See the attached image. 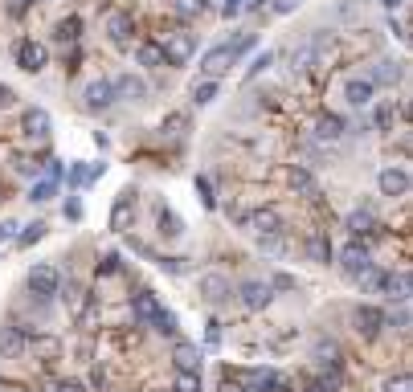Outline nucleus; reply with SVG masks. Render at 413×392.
<instances>
[{
  "mask_svg": "<svg viewBox=\"0 0 413 392\" xmlns=\"http://www.w3.org/2000/svg\"><path fill=\"white\" fill-rule=\"evenodd\" d=\"M160 49H164V62H168V66H184V62L196 53V33H189V29H172V33L160 37Z\"/></svg>",
  "mask_w": 413,
  "mask_h": 392,
  "instance_id": "obj_1",
  "label": "nucleus"
},
{
  "mask_svg": "<svg viewBox=\"0 0 413 392\" xmlns=\"http://www.w3.org/2000/svg\"><path fill=\"white\" fill-rule=\"evenodd\" d=\"M29 290H33V299L49 302L57 290H62V274H57V266H49V262H37L33 270H29Z\"/></svg>",
  "mask_w": 413,
  "mask_h": 392,
  "instance_id": "obj_2",
  "label": "nucleus"
},
{
  "mask_svg": "<svg viewBox=\"0 0 413 392\" xmlns=\"http://www.w3.org/2000/svg\"><path fill=\"white\" fill-rule=\"evenodd\" d=\"M340 270L352 278V282H360V278L372 270V254H368L365 241H348V245H344L340 250Z\"/></svg>",
  "mask_w": 413,
  "mask_h": 392,
  "instance_id": "obj_3",
  "label": "nucleus"
},
{
  "mask_svg": "<svg viewBox=\"0 0 413 392\" xmlns=\"http://www.w3.org/2000/svg\"><path fill=\"white\" fill-rule=\"evenodd\" d=\"M245 225H250V233H254L258 241L283 237V229H287V225H283V212H278V208H258V212H254V217H250Z\"/></svg>",
  "mask_w": 413,
  "mask_h": 392,
  "instance_id": "obj_4",
  "label": "nucleus"
},
{
  "mask_svg": "<svg viewBox=\"0 0 413 392\" xmlns=\"http://www.w3.org/2000/svg\"><path fill=\"white\" fill-rule=\"evenodd\" d=\"M196 290H201V299L209 302V306H221V302L233 299V286H229V278L225 274H201Z\"/></svg>",
  "mask_w": 413,
  "mask_h": 392,
  "instance_id": "obj_5",
  "label": "nucleus"
},
{
  "mask_svg": "<svg viewBox=\"0 0 413 392\" xmlns=\"http://www.w3.org/2000/svg\"><path fill=\"white\" fill-rule=\"evenodd\" d=\"M238 295H242V306H245V311H266L270 302H274V290H270V282H262V278H250V282H242V286H238Z\"/></svg>",
  "mask_w": 413,
  "mask_h": 392,
  "instance_id": "obj_6",
  "label": "nucleus"
},
{
  "mask_svg": "<svg viewBox=\"0 0 413 392\" xmlns=\"http://www.w3.org/2000/svg\"><path fill=\"white\" fill-rule=\"evenodd\" d=\"M291 384H287V376L274 368H254L245 372V392H287Z\"/></svg>",
  "mask_w": 413,
  "mask_h": 392,
  "instance_id": "obj_7",
  "label": "nucleus"
},
{
  "mask_svg": "<svg viewBox=\"0 0 413 392\" xmlns=\"http://www.w3.org/2000/svg\"><path fill=\"white\" fill-rule=\"evenodd\" d=\"M17 66H21L25 74H41V69L49 66V49L41 46V41H21V46H17Z\"/></svg>",
  "mask_w": 413,
  "mask_h": 392,
  "instance_id": "obj_8",
  "label": "nucleus"
},
{
  "mask_svg": "<svg viewBox=\"0 0 413 392\" xmlns=\"http://www.w3.org/2000/svg\"><path fill=\"white\" fill-rule=\"evenodd\" d=\"M405 78V62H397V58H381V62H372L368 69V82L372 86H397Z\"/></svg>",
  "mask_w": 413,
  "mask_h": 392,
  "instance_id": "obj_9",
  "label": "nucleus"
},
{
  "mask_svg": "<svg viewBox=\"0 0 413 392\" xmlns=\"http://www.w3.org/2000/svg\"><path fill=\"white\" fill-rule=\"evenodd\" d=\"M352 327H356V335L372 339V335H381V327H385V311H381V306H356V311H352Z\"/></svg>",
  "mask_w": 413,
  "mask_h": 392,
  "instance_id": "obj_10",
  "label": "nucleus"
},
{
  "mask_svg": "<svg viewBox=\"0 0 413 392\" xmlns=\"http://www.w3.org/2000/svg\"><path fill=\"white\" fill-rule=\"evenodd\" d=\"M377 188H381V196H405L409 192V172L405 168H381Z\"/></svg>",
  "mask_w": 413,
  "mask_h": 392,
  "instance_id": "obj_11",
  "label": "nucleus"
},
{
  "mask_svg": "<svg viewBox=\"0 0 413 392\" xmlns=\"http://www.w3.org/2000/svg\"><path fill=\"white\" fill-rule=\"evenodd\" d=\"M82 102H86V111H107V107L115 102V90H111V78H98V82H90V86L82 90Z\"/></svg>",
  "mask_w": 413,
  "mask_h": 392,
  "instance_id": "obj_12",
  "label": "nucleus"
},
{
  "mask_svg": "<svg viewBox=\"0 0 413 392\" xmlns=\"http://www.w3.org/2000/svg\"><path fill=\"white\" fill-rule=\"evenodd\" d=\"M229 66H233V58H229V49H225V46H213L205 58H201V74H205L209 82H217Z\"/></svg>",
  "mask_w": 413,
  "mask_h": 392,
  "instance_id": "obj_13",
  "label": "nucleus"
},
{
  "mask_svg": "<svg viewBox=\"0 0 413 392\" xmlns=\"http://www.w3.org/2000/svg\"><path fill=\"white\" fill-rule=\"evenodd\" d=\"M111 90H115V98L144 102V98H147V82H144V78H131V74H119V78L111 82Z\"/></svg>",
  "mask_w": 413,
  "mask_h": 392,
  "instance_id": "obj_14",
  "label": "nucleus"
},
{
  "mask_svg": "<svg viewBox=\"0 0 413 392\" xmlns=\"http://www.w3.org/2000/svg\"><path fill=\"white\" fill-rule=\"evenodd\" d=\"M372 90H377V86H372L368 78H348V82H344V98H348V107H356V111H365L368 102H372Z\"/></svg>",
  "mask_w": 413,
  "mask_h": 392,
  "instance_id": "obj_15",
  "label": "nucleus"
},
{
  "mask_svg": "<svg viewBox=\"0 0 413 392\" xmlns=\"http://www.w3.org/2000/svg\"><path fill=\"white\" fill-rule=\"evenodd\" d=\"M160 311H164V306H160V299H156L151 290H140V295L131 299V315H135L140 323H147V327H151V319H156Z\"/></svg>",
  "mask_w": 413,
  "mask_h": 392,
  "instance_id": "obj_16",
  "label": "nucleus"
},
{
  "mask_svg": "<svg viewBox=\"0 0 413 392\" xmlns=\"http://www.w3.org/2000/svg\"><path fill=\"white\" fill-rule=\"evenodd\" d=\"M307 257H311L316 266H327V262H332V237H327L323 229L307 233Z\"/></svg>",
  "mask_w": 413,
  "mask_h": 392,
  "instance_id": "obj_17",
  "label": "nucleus"
},
{
  "mask_svg": "<svg viewBox=\"0 0 413 392\" xmlns=\"http://www.w3.org/2000/svg\"><path fill=\"white\" fill-rule=\"evenodd\" d=\"M107 33H111V41H115V46H131L135 21H131L127 13H111V17H107Z\"/></svg>",
  "mask_w": 413,
  "mask_h": 392,
  "instance_id": "obj_18",
  "label": "nucleus"
},
{
  "mask_svg": "<svg viewBox=\"0 0 413 392\" xmlns=\"http://www.w3.org/2000/svg\"><path fill=\"white\" fill-rule=\"evenodd\" d=\"M49 111L46 107H33V111H25V135L29 139H49Z\"/></svg>",
  "mask_w": 413,
  "mask_h": 392,
  "instance_id": "obj_19",
  "label": "nucleus"
},
{
  "mask_svg": "<svg viewBox=\"0 0 413 392\" xmlns=\"http://www.w3.org/2000/svg\"><path fill=\"white\" fill-rule=\"evenodd\" d=\"M344 131H348V127H344L340 115H319V119H316V135L323 139V143H340Z\"/></svg>",
  "mask_w": 413,
  "mask_h": 392,
  "instance_id": "obj_20",
  "label": "nucleus"
},
{
  "mask_svg": "<svg viewBox=\"0 0 413 392\" xmlns=\"http://www.w3.org/2000/svg\"><path fill=\"white\" fill-rule=\"evenodd\" d=\"M372 225H377V221H372V212H368V208H356V212H348V221H344V229L352 233V241L368 237V233H372Z\"/></svg>",
  "mask_w": 413,
  "mask_h": 392,
  "instance_id": "obj_21",
  "label": "nucleus"
},
{
  "mask_svg": "<svg viewBox=\"0 0 413 392\" xmlns=\"http://www.w3.org/2000/svg\"><path fill=\"white\" fill-rule=\"evenodd\" d=\"M385 295H389L393 302H401V306H405V302H409V274H405V270L389 274V278H385Z\"/></svg>",
  "mask_w": 413,
  "mask_h": 392,
  "instance_id": "obj_22",
  "label": "nucleus"
},
{
  "mask_svg": "<svg viewBox=\"0 0 413 392\" xmlns=\"http://www.w3.org/2000/svg\"><path fill=\"white\" fill-rule=\"evenodd\" d=\"M316 364L327 372H340V347L332 344V339H319L316 344Z\"/></svg>",
  "mask_w": 413,
  "mask_h": 392,
  "instance_id": "obj_23",
  "label": "nucleus"
},
{
  "mask_svg": "<svg viewBox=\"0 0 413 392\" xmlns=\"http://www.w3.org/2000/svg\"><path fill=\"white\" fill-rule=\"evenodd\" d=\"M135 62L147 66V69H160L164 66V49L156 46V41H140V46H135Z\"/></svg>",
  "mask_w": 413,
  "mask_h": 392,
  "instance_id": "obj_24",
  "label": "nucleus"
},
{
  "mask_svg": "<svg viewBox=\"0 0 413 392\" xmlns=\"http://www.w3.org/2000/svg\"><path fill=\"white\" fill-rule=\"evenodd\" d=\"M176 368L180 372H196V376H201V347L176 344Z\"/></svg>",
  "mask_w": 413,
  "mask_h": 392,
  "instance_id": "obj_25",
  "label": "nucleus"
},
{
  "mask_svg": "<svg viewBox=\"0 0 413 392\" xmlns=\"http://www.w3.org/2000/svg\"><path fill=\"white\" fill-rule=\"evenodd\" d=\"M127 212H135V192H131V188H127V192H119V201H115V212H111V229H123Z\"/></svg>",
  "mask_w": 413,
  "mask_h": 392,
  "instance_id": "obj_26",
  "label": "nucleus"
},
{
  "mask_svg": "<svg viewBox=\"0 0 413 392\" xmlns=\"http://www.w3.org/2000/svg\"><path fill=\"white\" fill-rule=\"evenodd\" d=\"M25 347V331L21 327H4L0 331V356H17Z\"/></svg>",
  "mask_w": 413,
  "mask_h": 392,
  "instance_id": "obj_27",
  "label": "nucleus"
},
{
  "mask_svg": "<svg viewBox=\"0 0 413 392\" xmlns=\"http://www.w3.org/2000/svg\"><path fill=\"white\" fill-rule=\"evenodd\" d=\"M291 184L303 192V196H316L319 188H316V176L307 172V168H291Z\"/></svg>",
  "mask_w": 413,
  "mask_h": 392,
  "instance_id": "obj_28",
  "label": "nucleus"
},
{
  "mask_svg": "<svg viewBox=\"0 0 413 392\" xmlns=\"http://www.w3.org/2000/svg\"><path fill=\"white\" fill-rule=\"evenodd\" d=\"M53 192H57V180H37V184L29 188V201L33 205H46V201H53Z\"/></svg>",
  "mask_w": 413,
  "mask_h": 392,
  "instance_id": "obj_29",
  "label": "nucleus"
},
{
  "mask_svg": "<svg viewBox=\"0 0 413 392\" xmlns=\"http://www.w3.org/2000/svg\"><path fill=\"white\" fill-rule=\"evenodd\" d=\"M46 237V221H33V225H21L17 229V245H33V241H41Z\"/></svg>",
  "mask_w": 413,
  "mask_h": 392,
  "instance_id": "obj_30",
  "label": "nucleus"
},
{
  "mask_svg": "<svg viewBox=\"0 0 413 392\" xmlns=\"http://www.w3.org/2000/svg\"><path fill=\"white\" fill-rule=\"evenodd\" d=\"M184 127H189V115L180 111V115H168V119H164V123H160V135L176 139V135H184Z\"/></svg>",
  "mask_w": 413,
  "mask_h": 392,
  "instance_id": "obj_31",
  "label": "nucleus"
},
{
  "mask_svg": "<svg viewBox=\"0 0 413 392\" xmlns=\"http://www.w3.org/2000/svg\"><path fill=\"white\" fill-rule=\"evenodd\" d=\"M213 98H217V82H209V78H205V82H196V86H193V102H196V107H209Z\"/></svg>",
  "mask_w": 413,
  "mask_h": 392,
  "instance_id": "obj_32",
  "label": "nucleus"
},
{
  "mask_svg": "<svg viewBox=\"0 0 413 392\" xmlns=\"http://www.w3.org/2000/svg\"><path fill=\"white\" fill-rule=\"evenodd\" d=\"M209 8V0H176V17H184V21H193Z\"/></svg>",
  "mask_w": 413,
  "mask_h": 392,
  "instance_id": "obj_33",
  "label": "nucleus"
},
{
  "mask_svg": "<svg viewBox=\"0 0 413 392\" xmlns=\"http://www.w3.org/2000/svg\"><path fill=\"white\" fill-rule=\"evenodd\" d=\"M172 392H201V376H196V372H176Z\"/></svg>",
  "mask_w": 413,
  "mask_h": 392,
  "instance_id": "obj_34",
  "label": "nucleus"
},
{
  "mask_svg": "<svg viewBox=\"0 0 413 392\" xmlns=\"http://www.w3.org/2000/svg\"><path fill=\"white\" fill-rule=\"evenodd\" d=\"M57 41H62V46H74V41H78V17H66V21L57 25Z\"/></svg>",
  "mask_w": 413,
  "mask_h": 392,
  "instance_id": "obj_35",
  "label": "nucleus"
},
{
  "mask_svg": "<svg viewBox=\"0 0 413 392\" xmlns=\"http://www.w3.org/2000/svg\"><path fill=\"white\" fill-rule=\"evenodd\" d=\"M151 327H156L160 335H176V315H172V311H160V315L151 319Z\"/></svg>",
  "mask_w": 413,
  "mask_h": 392,
  "instance_id": "obj_36",
  "label": "nucleus"
},
{
  "mask_svg": "<svg viewBox=\"0 0 413 392\" xmlns=\"http://www.w3.org/2000/svg\"><path fill=\"white\" fill-rule=\"evenodd\" d=\"M196 192H201L205 208H217V196H213V184H209V176H196Z\"/></svg>",
  "mask_w": 413,
  "mask_h": 392,
  "instance_id": "obj_37",
  "label": "nucleus"
},
{
  "mask_svg": "<svg viewBox=\"0 0 413 392\" xmlns=\"http://www.w3.org/2000/svg\"><path fill=\"white\" fill-rule=\"evenodd\" d=\"M385 392H413V380L405 376V372H397V376L385 380Z\"/></svg>",
  "mask_w": 413,
  "mask_h": 392,
  "instance_id": "obj_38",
  "label": "nucleus"
},
{
  "mask_svg": "<svg viewBox=\"0 0 413 392\" xmlns=\"http://www.w3.org/2000/svg\"><path fill=\"white\" fill-rule=\"evenodd\" d=\"M160 233H168V237H180V221L172 217L168 208H160Z\"/></svg>",
  "mask_w": 413,
  "mask_h": 392,
  "instance_id": "obj_39",
  "label": "nucleus"
},
{
  "mask_svg": "<svg viewBox=\"0 0 413 392\" xmlns=\"http://www.w3.org/2000/svg\"><path fill=\"white\" fill-rule=\"evenodd\" d=\"M156 266H160V270H168V274H184V270H189V262H184V257H160Z\"/></svg>",
  "mask_w": 413,
  "mask_h": 392,
  "instance_id": "obj_40",
  "label": "nucleus"
},
{
  "mask_svg": "<svg viewBox=\"0 0 413 392\" xmlns=\"http://www.w3.org/2000/svg\"><path fill=\"white\" fill-rule=\"evenodd\" d=\"M294 286H299V278L294 274H274L270 278V290H294Z\"/></svg>",
  "mask_w": 413,
  "mask_h": 392,
  "instance_id": "obj_41",
  "label": "nucleus"
},
{
  "mask_svg": "<svg viewBox=\"0 0 413 392\" xmlns=\"http://www.w3.org/2000/svg\"><path fill=\"white\" fill-rule=\"evenodd\" d=\"M17 229H21V225H17L13 217H8V221H0V245H8V241H17Z\"/></svg>",
  "mask_w": 413,
  "mask_h": 392,
  "instance_id": "obj_42",
  "label": "nucleus"
},
{
  "mask_svg": "<svg viewBox=\"0 0 413 392\" xmlns=\"http://www.w3.org/2000/svg\"><path fill=\"white\" fill-rule=\"evenodd\" d=\"M270 62H274V58H270V53H258V58H254V62H250V74H245V78H250V82H254V78H258V74H262V69H266Z\"/></svg>",
  "mask_w": 413,
  "mask_h": 392,
  "instance_id": "obj_43",
  "label": "nucleus"
},
{
  "mask_svg": "<svg viewBox=\"0 0 413 392\" xmlns=\"http://www.w3.org/2000/svg\"><path fill=\"white\" fill-rule=\"evenodd\" d=\"M245 8H250V0H225V4H221V13H225V17H242Z\"/></svg>",
  "mask_w": 413,
  "mask_h": 392,
  "instance_id": "obj_44",
  "label": "nucleus"
},
{
  "mask_svg": "<svg viewBox=\"0 0 413 392\" xmlns=\"http://www.w3.org/2000/svg\"><path fill=\"white\" fill-rule=\"evenodd\" d=\"M385 323H397V331H401V335H405V331H409V311H405V306H401V311H397V315H385Z\"/></svg>",
  "mask_w": 413,
  "mask_h": 392,
  "instance_id": "obj_45",
  "label": "nucleus"
},
{
  "mask_svg": "<svg viewBox=\"0 0 413 392\" xmlns=\"http://www.w3.org/2000/svg\"><path fill=\"white\" fill-rule=\"evenodd\" d=\"M299 4H303V0H274L270 8H274L278 17H287V13H294V8H299Z\"/></svg>",
  "mask_w": 413,
  "mask_h": 392,
  "instance_id": "obj_46",
  "label": "nucleus"
},
{
  "mask_svg": "<svg viewBox=\"0 0 413 392\" xmlns=\"http://www.w3.org/2000/svg\"><path fill=\"white\" fill-rule=\"evenodd\" d=\"M13 102H17V90L13 86H0V111H8Z\"/></svg>",
  "mask_w": 413,
  "mask_h": 392,
  "instance_id": "obj_47",
  "label": "nucleus"
},
{
  "mask_svg": "<svg viewBox=\"0 0 413 392\" xmlns=\"http://www.w3.org/2000/svg\"><path fill=\"white\" fill-rule=\"evenodd\" d=\"M115 270H119V257L107 254V257H102V266H98V274H115Z\"/></svg>",
  "mask_w": 413,
  "mask_h": 392,
  "instance_id": "obj_48",
  "label": "nucleus"
},
{
  "mask_svg": "<svg viewBox=\"0 0 413 392\" xmlns=\"http://www.w3.org/2000/svg\"><path fill=\"white\" fill-rule=\"evenodd\" d=\"M393 123V107H381V111H377V127H381V131H385V127H389Z\"/></svg>",
  "mask_w": 413,
  "mask_h": 392,
  "instance_id": "obj_49",
  "label": "nucleus"
},
{
  "mask_svg": "<svg viewBox=\"0 0 413 392\" xmlns=\"http://www.w3.org/2000/svg\"><path fill=\"white\" fill-rule=\"evenodd\" d=\"M209 344H213V347L221 344V327L217 323H209Z\"/></svg>",
  "mask_w": 413,
  "mask_h": 392,
  "instance_id": "obj_50",
  "label": "nucleus"
},
{
  "mask_svg": "<svg viewBox=\"0 0 413 392\" xmlns=\"http://www.w3.org/2000/svg\"><path fill=\"white\" fill-rule=\"evenodd\" d=\"M66 217H74V221H78V217H82V205H78V201H70V205H66Z\"/></svg>",
  "mask_w": 413,
  "mask_h": 392,
  "instance_id": "obj_51",
  "label": "nucleus"
},
{
  "mask_svg": "<svg viewBox=\"0 0 413 392\" xmlns=\"http://www.w3.org/2000/svg\"><path fill=\"white\" fill-rule=\"evenodd\" d=\"M57 392H82V384H74V380H62V384H57Z\"/></svg>",
  "mask_w": 413,
  "mask_h": 392,
  "instance_id": "obj_52",
  "label": "nucleus"
},
{
  "mask_svg": "<svg viewBox=\"0 0 413 392\" xmlns=\"http://www.w3.org/2000/svg\"><path fill=\"white\" fill-rule=\"evenodd\" d=\"M381 4H385V8H389V13H393V8H401L405 0H381Z\"/></svg>",
  "mask_w": 413,
  "mask_h": 392,
  "instance_id": "obj_53",
  "label": "nucleus"
},
{
  "mask_svg": "<svg viewBox=\"0 0 413 392\" xmlns=\"http://www.w3.org/2000/svg\"><path fill=\"white\" fill-rule=\"evenodd\" d=\"M221 392H245V388H238V384H229V380H225V384H221Z\"/></svg>",
  "mask_w": 413,
  "mask_h": 392,
  "instance_id": "obj_54",
  "label": "nucleus"
},
{
  "mask_svg": "<svg viewBox=\"0 0 413 392\" xmlns=\"http://www.w3.org/2000/svg\"><path fill=\"white\" fill-rule=\"evenodd\" d=\"M307 392H323V388H307Z\"/></svg>",
  "mask_w": 413,
  "mask_h": 392,
  "instance_id": "obj_55",
  "label": "nucleus"
}]
</instances>
